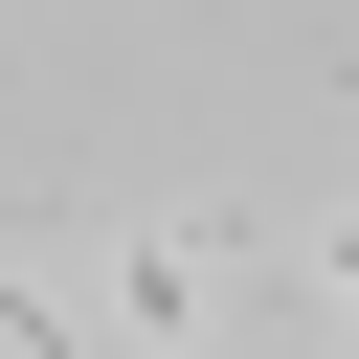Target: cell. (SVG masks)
Here are the masks:
<instances>
[{"label": "cell", "mask_w": 359, "mask_h": 359, "mask_svg": "<svg viewBox=\"0 0 359 359\" xmlns=\"http://www.w3.org/2000/svg\"><path fill=\"white\" fill-rule=\"evenodd\" d=\"M314 314H337V337H359V224H337V247H314Z\"/></svg>", "instance_id": "2"}, {"label": "cell", "mask_w": 359, "mask_h": 359, "mask_svg": "<svg viewBox=\"0 0 359 359\" xmlns=\"http://www.w3.org/2000/svg\"><path fill=\"white\" fill-rule=\"evenodd\" d=\"M202 292H224V269H202L180 224H157V247H112V314H135V337H202Z\"/></svg>", "instance_id": "1"}]
</instances>
